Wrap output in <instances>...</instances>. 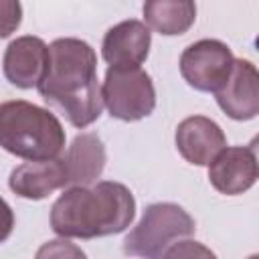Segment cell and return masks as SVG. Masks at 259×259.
I'll list each match as a JSON object with an SVG mask.
<instances>
[{"mask_svg": "<svg viewBox=\"0 0 259 259\" xmlns=\"http://www.w3.org/2000/svg\"><path fill=\"white\" fill-rule=\"evenodd\" d=\"M36 89L71 125L79 130L91 125L103 111L93 47L73 36L53 40L49 45V63Z\"/></svg>", "mask_w": 259, "mask_h": 259, "instance_id": "cell-1", "label": "cell"}, {"mask_svg": "<svg viewBox=\"0 0 259 259\" xmlns=\"http://www.w3.org/2000/svg\"><path fill=\"white\" fill-rule=\"evenodd\" d=\"M136 217L127 186L101 180L93 186H71L51 206V229L61 239H95L123 233Z\"/></svg>", "mask_w": 259, "mask_h": 259, "instance_id": "cell-2", "label": "cell"}, {"mask_svg": "<svg viewBox=\"0 0 259 259\" xmlns=\"http://www.w3.org/2000/svg\"><path fill=\"white\" fill-rule=\"evenodd\" d=\"M0 148L26 162L55 160L65 148L59 117L30 101L0 103Z\"/></svg>", "mask_w": 259, "mask_h": 259, "instance_id": "cell-3", "label": "cell"}, {"mask_svg": "<svg viewBox=\"0 0 259 259\" xmlns=\"http://www.w3.org/2000/svg\"><path fill=\"white\" fill-rule=\"evenodd\" d=\"M194 229V219L180 204L154 202L144 210L140 223L127 233L123 251L132 257L162 259L170 245L188 239Z\"/></svg>", "mask_w": 259, "mask_h": 259, "instance_id": "cell-4", "label": "cell"}, {"mask_svg": "<svg viewBox=\"0 0 259 259\" xmlns=\"http://www.w3.org/2000/svg\"><path fill=\"white\" fill-rule=\"evenodd\" d=\"M101 99L111 117L138 121L154 111L156 89L142 67H109L101 85Z\"/></svg>", "mask_w": 259, "mask_h": 259, "instance_id": "cell-5", "label": "cell"}, {"mask_svg": "<svg viewBox=\"0 0 259 259\" xmlns=\"http://www.w3.org/2000/svg\"><path fill=\"white\" fill-rule=\"evenodd\" d=\"M233 51L217 38H200L188 45L180 55V75L196 91L217 93L229 81L233 71Z\"/></svg>", "mask_w": 259, "mask_h": 259, "instance_id": "cell-6", "label": "cell"}, {"mask_svg": "<svg viewBox=\"0 0 259 259\" xmlns=\"http://www.w3.org/2000/svg\"><path fill=\"white\" fill-rule=\"evenodd\" d=\"M257 176L259 168L253 146L225 148L208 164V180L212 188L227 196L243 194L257 182Z\"/></svg>", "mask_w": 259, "mask_h": 259, "instance_id": "cell-7", "label": "cell"}, {"mask_svg": "<svg viewBox=\"0 0 259 259\" xmlns=\"http://www.w3.org/2000/svg\"><path fill=\"white\" fill-rule=\"evenodd\" d=\"M174 142L178 154L194 166H208L227 148V138L221 125L204 115L182 119L176 127Z\"/></svg>", "mask_w": 259, "mask_h": 259, "instance_id": "cell-8", "label": "cell"}, {"mask_svg": "<svg viewBox=\"0 0 259 259\" xmlns=\"http://www.w3.org/2000/svg\"><path fill=\"white\" fill-rule=\"evenodd\" d=\"M49 63V47L42 38L24 34L14 40L4 51L2 71L8 83L18 89H32L45 75Z\"/></svg>", "mask_w": 259, "mask_h": 259, "instance_id": "cell-9", "label": "cell"}, {"mask_svg": "<svg viewBox=\"0 0 259 259\" xmlns=\"http://www.w3.org/2000/svg\"><path fill=\"white\" fill-rule=\"evenodd\" d=\"M219 107L237 121H249L259 113V73L247 59H235L229 81L214 93Z\"/></svg>", "mask_w": 259, "mask_h": 259, "instance_id": "cell-10", "label": "cell"}, {"mask_svg": "<svg viewBox=\"0 0 259 259\" xmlns=\"http://www.w3.org/2000/svg\"><path fill=\"white\" fill-rule=\"evenodd\" d=\"M152 32L136 18L111 26L101 42V55L109 67H140L150 53Z\"/></svg>", "mask_w": 259, "mask_h": 259, "instance_id": "cell-11", "label": "cell"}, {"mask_svg": "<svg viewBox=\"0 0 259 259\" xmlns=\"http://www.w3.org/2000/svg\"><path fill=\"white\" fill-rule=\"evenodd\" d=\"M69 184L67 168L63 158L42 160V162H24L10 172L8 186L10 190L26 200H40L51 192Z\"/></svg>", "mask_w": 259, "mask_h": 259, "instance_id": "cell-12", "label": "cell"}, {"mask_svg": "<svg viewBox=\"0 0 259 259\" xmlns=\"http://www.w3.org/2000/svg\"><path fill=\"white\" fill-rule=\"evenodd\" d=\"M65 160L67 178L73 186H91L105 168V148L99 136L79 134L69 150Z\"/></svg>", "mask_w": 259, "mask_h": 259, "instance_id": "cell-13", "label": "cell"}, {"mask_svg": "<svg viewBox=\"0 0 259 259\" xmlns=\"http://www.w3.org/2000/svg\"><path fill=\"white\" fill-rule=\"evenodd\" d=\"M142 10L144 24L164 36L184 34L196 20V4L190 0H150Z\"/></svg>", "mask_w": 259, "mask_h": 259, "instance_id": "cell-14", "label": "cell"}, {"mask_svg": "<svg viewBox=\"0 0 259 259\" xmlns=\"http://www.w3.org/2000/svg\"><path fill=\"white\" fill-rule=\"evenodd\" d=\"M34 259H87L85 251L69 239H53L38 247Z\"/></svg>", "mask_w": 259, "mask_h": 259, "instance_id": "cell-15", "label": "cell"}, {"mask_svg": "<svg viewBox=\"0 0 259 259\" xmlns=\"http://www.w3.org/2000/svg\"><path fill=\"white\" fill-rule=\"evenodd\" d=\"M162 259H219V257L206 245L192 239H182L170 245Z\"/></svg>", "mask_w": 259, "mask_h": 259, "instance_id": "cell-16", "label": "cell"}, {"mask_svg": "<svg viewBox=\"0 0 259 259\" xmlns=\"http://www.w3.org/2000/svg\"><path fill=\"white\" fill-rule=\"evenodd\" d=\"M22 22V4L16 0H0V38L10 36Z\"/></svg>", "mask_w": 259, "mask_h": 259, "instance_id": "cell-17", "label": "cell"}, {"mask_svg": "<svg viewBox=\"0 0 259 259\" xmlns=\"http://www.w3.org/2000/svg\"><path fill=\"white\" fill-rule=\"evenodd\" d=\"M14 227V212L10 208V204L0 196V243H4Z\"/></svg>", "mask_w": 259, "mask_h": 259, "instance_id": "cell-18", "label": "cell"}, {"mask_svg": "<svg viewBox=\"0 0 259 259\" xmlns=\"http://www.w3.org/2000/svg\"><path fill=\"white\" fill-rule=\"evenodd\" d=\"M249 259H259V257H257V255H251V257H249Z\"/></svg>", "mask_w": 259, "mask_h": 259, "instance_id": "cell-19", "label": "cell"}]
</instances>
